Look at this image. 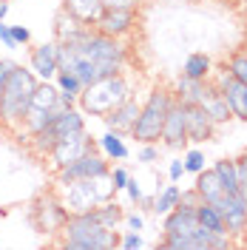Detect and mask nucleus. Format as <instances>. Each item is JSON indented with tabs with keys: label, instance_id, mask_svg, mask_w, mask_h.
I'll use <instances>...</instances> for the list:
<instances>
[{
	"label": "nucleus",
	"instance_id": "f257e3e1",
	"mask_svg": "<svg viewBox=\"0 0 247 250\" xmlns=\"http://www.w3.org/2000/svg\"><path fill=\"white\" fill-rule=\"evenodd\" d=\"M60 233V245L68 250H111L114 245H120L117 230L100 225V219L94 216V208L85 213H68Z\"/></svg>",
	"mask_w": 247,
	"mask_h": 250
},
{
	"label": "nucleus",
	"instance_id": "f03ea898",
	"mask_svg": "<svg viewBox=\"0 0 247 250\" xmlns=\"http://www.w3.org/2000/svg\"><path fill=\"white\" fill-rule=\"evenodd\" d=\"M37 83L40 80L31 68H23V65L12 68V74L3 85V94H0V114H3L6 128H20V123H23V117H26V111L31 105Z\"/></svg>",
	"mask_w": 247,
	"mask_h": 250
},
{
	"label": "nucleus",
	"instance_id": "7ed1b4c3",
	"mask_svg": "<svg viewBox=\"0 0 247 250\" xmlns=\"http://www.w3.org/2000/svg\"><path fill=\"white\" fill-rule=\"evenodd\" d=\"M117 190L111 185V171L94 179H74V182H60V202L68 213H85L97 205L108 202Z\"/></svg>",
	"mask_w": 247,
	"mask_h": 250
},
{
	"label": "nucleus",
	"instance_id": "20e7f679",
	"mask_svg": "<svg viewBox=\"0 0 247 250\" xmlns=\"http://www.w3.org/2000/svg\"><path fill=\"white\" fill-rule=\"evenodd\" d=\"M131 97V83L125 77L123 71L120 74H114V77H103L91 83V85H85L82 91H80L77 103L82 105L85 114H94V117H105L108 111H114L120 103H125Z\"/></svg>",
	"mask_w": 247,
	"mask_h": 250
},
{
	"label": "nucleus",
	"instance_id": "39448f33",
	"mask_svg": "<svg viewBox=\"0 0 247 250\" xmlns=\"http://www.w3.org/2000/svg\"><path fill=\"white\" fill-rule=\"evenodd\" d=\"M170 103H173V91L165 85H154L148 100L139 105V117L134 128H131V137L145 145V142H159L162 137V123H165V114H168Z\"/></svg>",
	"mask_w": 247,
	"mask_h": 250
},
{
	"label": "nucleus",
	"instance_id": "423d86ee",
	"mask_svg": "<svg viewBox=\"0 0 247 250\" xmlns=\"http://www.w3.org/2000/svg\"><path fill=\"white\" fill-rule=\"evenodd\" d=\"M65 108H68V105L62 103L60 88H57L51 80H40L37 88H34V97H31V105H29V111H26V117H23V123H20L17 131H20L23 137H31V134L43 131V128Z\"/></svg>",
	"mask_w": 247,
	"mask_h": 250
},
{
	"label": "nucleus",
	"instance_id": "0eeeda50",
	"mask_svg": "<svg viewBox=\"0 0 247 250\" xmlns=\"http://www.w3.org/2000/svg\"><path fill=\"white\" fill-rule=\"evenodd\" d=\"M82 128H85V117H82V111L65 108V111H60V114H57L43 131L31 134L29 142H31V148H34V154L48 156V151H51L62 137H68V134H74V131H82Z\"/></svg>",
	"mask_w": 247,
	"mask_h": 250
},
{
	"label": "nucleus",
	"instance_id": "6e6552de",
	"mask_svg": "<svg viewBox=\"0 0 247 250\" xmlns=\"http://www.w3.org/2000/svg\"><path fill=\"white\" fill-rule=\"evenodd\" d=\"M219 213L227 225V233L230 239H245L247 236V196L242 190H233V193H222V199L216 202Z\"/></svg>",
	"mask_w": 247,
	"mask_h": 250
},
{
	"label": "nucleus",
	"instance_id": "1a4fd4ad",
	"mask_svg": "<svg viewBox=\"0 0 247 250\" xmlns=\"http://www.w3.org/2000/svg\"><path fill=\"white\" fill-rule=\"evenodd\" d=\"M159 142H162L165 148H170V151H182L187 145V105L182 100H176V97H173L168 114H165Z\"/></svg>",
	"mask_w": 247,
	"mask_h": 250
},
{
	"label": "nucleus",
	"instance_id": "9d476101",
	"mask_svg": "<svg viewBox=\"0 0 247 250\" xmlns=\"http://www.w3.org/2000/svg\"><path fill=\"white\" fill-rule=\"evenodd\" d=\"M213 85H216L219 94L225 97L233 120L247 123V83L236 80L227 68H222V71H216V77H213Z\"/></svg>",
	"mask_w": 247,
	"mask_h": 250
},
{
	"label": "nucleus",
	"instance_id": "9b49d317",
	"mask_svg": "<svg viewBox=\"0 0 247 250\" xmlns=\"http://www.w3.org/2000/svg\"><path fill=\"white\" fill-rule=\"evenodd\" d=\"M88 151H94V142H91V137H88V128L74 131V134L62 137V140L48 151V156H51V168L60 171V168L71 165L74 159H80V156L88 154Z\"/></svg>",
	"mask_w": 247,
	"mask_h": 250
},
{
	"label": "nucleus",
	"instance_id": "f8f14e48",
	"mask_svg": "<svg viewBox=\"0 0 247 250\" xmlns=\"http://www.w3.org/2000/svg\"><path fill=\"white\" fill-rule=\"evenodd\" d=\"M108 156H100L88 151V154H82L80 159H74L71 165H65L57 171V182H74V179H94V176H103V173H108Z\"/></svg>",
	"mask_w": 247,
	"mask_h": 250
},
{
	"label": "nucleus",
	"instance_id": "ddd939ff",
	"mask_svg": "<svg viewBox=\"0 0 247 250\" xmlns=\"http://www.w3.org/2000/svg\"><path fill=\"white\" fill-rule=\"evenodd\" d=\"M34 219H37V225H40L43 233H60L65 219H68V210L62 208L60 196L46 193V196H40V202L34 208Z\"/></svg>",
	"mask_w": 247,
	"mask_h": 250
},
{
	"label": "nucleus",
	"instance_id": "4468645a",
	"mask_svg": "<svg viewBox=\"0 0 247 250\" xmlns=\"http://www.w3.org/2000/svg\"><path fill=\"white\" fill-rule=\"evenodd\" d=\"M199 230V219H196V208L193 205H176L170 213H165L162 222V233L168 236H196Z\"/></svg>",
	"mask_w": 247,
	"mask_h": 250
},
{
	"label": "nucleus",
	"instance_id": "2eb2a0df",
	"mask_svg": "<svg viewBox=\"0 0 247 250\" xmlns=\"http://www.w3.org/2000/svg\"><path fill=\"white\" fill-rule=\"evenodd\" d=\"M134 26H137V9H105L94 29L108 34V37H120L123 40L125 34L134 31Z\"/></svg>",
	"mask_w": 247,
	"mask_h": 250
},
{
	"label": "nucleus",
	"instance_id": "dca6fc26",
	"mask_svg": "<svg viewBox=\"0 0 247 250\" xmlns=\"http://www.w3.org/2000/svg\"><path fill=\"white\" fill-rule=\"evenodd\" d=\"M57 48L60 43L57 40H48V43H40V46L31 48L29 54V68L37 74V80H54L57 74Z\"/></svg>",
	"mask_w": 247,
	"mask_h": 250
},
{
	"label": "nucleus",
	"instance_id": "f3484780",
	"mask_svg": "<svg viewBox=\"0 0 247 250\" xmlns=\"http://www.w3.org/2000/svg\"><path fill=\"white\" fill-rule=\"evenodd\" d=\"M139 105H142V103L131 94L125 103H120L114 111H108V114L103 117L105 128H108V131H120V134H131V128H134V123H137V117H139Z\"/></svg>",
	"mask_w": 247,
	"mask_h": 250
},
{
	"label": "nucleus",
	"instance_id": "a211bd4d",
	"mask_svg": "<svg viewBox=\"0 0 247 250\" xmlns=\"http://www.w3.org/2000/svg\"><path fill=\"white\" fill-rule=\"evenodd\" d=\"M219 125L205 111V105H187V142H207L216 137Z\"/></svg>",
	"mask_w": 247,
	"mask_h": 250
},
{
	"label": "nucleus",
	"instance_id": "6ab92c4d",
	"mask_svg": "<svg viewBox=\"0 0 247 250\" xmlns=\"http://www.w3.org/2000/svg\"><path fill=\"white\" fill-rule=\"evenodd\" d=\"M213 91V80H190V77H182L176 80V88H173V97L182 100L185 105H202L205 97Z\"/></svg>",
	"mask_w": 247,
	"mask_h": 250
},
{
	"label": "nucleus",
	"instance_id": "aec40b11",
	"mask_svg": "<svg viewBox=\"0 0 247 250\" xmlns=\"http://www.w3.org/2000/svg\"><path fill=\"white\" fill-rule=\"evenodd\" d=\"M62 9L82 26H97L105 12L103 0H62Z\"/></svg>",
	"mask_w": 247,
	"mask_h": 250
},
{
	"label": "nucleus",
	"instance_id": "412c9836",
	"mask_svg": "<svg viewBox=\"0 0 247 250\" xmlns=\"http://www.w3.org/2000/svg\"><path fill=\"white\" fill-rule=\"evenodd\" d=\"M196 190H199V196H202V202H213L216 205L219 199H222V182H219V176L213 168H202L199 173H196Z\"/></svg>",
	"mask_w": 247,
	"mask_h": 250
},
{
	"label": "nucleus",
	"instance_id": "4be33fe9",
	"mask_svg": "<svg viewBox=\"0 0 247 250\" xmlns=\"http://www.w3.org/2000/svg\"><path fill=\"white\" fill-rule=\"evenodd\" d=\"M179 199H182V188L176 185V182L162 185L159 190H156L154 202H151V210H154L156 216H165V213H170V210L179 205Z\"/></svg>",
	"mask_w": 247,
	"mask_h": 250
},
{
	"label": "nucleus",
	"instance_id": "5701e85b",
	"mask_svg": "<svg viewBox=\"0 0 247 250\" xmlns=\"http://www.w3.org/2000/svg\"><path fill=\"white\" fill-rule=\"evenodd\" d=\"M196 219H199V228L210 230V233H227V225L219 213V208L213 202H199L196 205Z\"/></svg>",
	"mask_w": 247,
	"mask_h": 250
},
{
	"label": "nucleus",
	"instance_id": "b1692460",
	"mask_svg": "<svg viewBox=\"0 0 247 250\" xmlns=\"http://www.w3.org/2000/svg\"><path fill=\"white\" fill-rule=\"evenodd\" d=\"M182 74L190 77V80H210L213 77V62H210V57H207L205 51H196V54H190L185 60Z\"/></svg>",
	"mask_w": 247,
	"mask_h": 250
},
{
	"label": "nucleus",
	"instance_id": "393cba45",
	"mask_svg": "<svg viewBox=\"0 0 247 250\" xmlns=\"http://www.w3.org/2000/svg\"><path fill=\"white\" fill-rule=\"evenodd\" d=\"M100 148H103V154L108 156V159H117V162H123V159L131 156V151H128V145H125L120 131H105L100 137Z\"/></svg>",
	"mask_w": 247,
	"mask_h": 250
},
{
	"label": "nucleus",
	"instance_id": "a878e982",
	"mask_svg": "<svg viewBox=\"0 0 247 250\" xmlns=\"http://www.w3.org/2000/svg\"><path fill=\"white\" fill-rule=\"evenodd\" d=\"M202 105H205V111L213 117V123H216V125H225V123H230V120H233L230 108H227V103H225V97L219 94L216 85H213V91L205 97V103H202Z\"/></svg>",
	"mask_w": 247,
	"mask_h": 250
},
{
	"label": "nucleus",
	"instance_id": "bb28decb",
	"mask_svg": "<svg viewBox=\"0 0 247 250\" xmlns=\"http://www.w3.org/2000/svg\"><path fill=\"white\" fill-rule=\"evenodd\" d=\"M213 171H216L225 193L242 190V188H239V168H236V159H219V162H213Z\"/></svg>",
	"mask_w": 247,
	"mask_h": 250
},
{
	"label": "nucleus",
	"instance_id": "cd10ccee",
	"mask_svg": "<svg viewBox=\"0 0 247 250\" xmlns=\"http://www.w3.org/2000/svg\"><path fill=\"white\" fill-rule=\"evenodd\" d=\"M94 216L100 219V225H105V228H111V230H117L120 225L125 222V210H123V205H117V202H103V205H97L94 208Z\"/></svg>",
	"mask_w": 247,
	"mask_h": 250
},
{
	"label": "nucleus",
	"instance_id": "c85d7f7f",
	"mask_svg": "<svg viewBox=\"0 0 247 250\" xmlns=\"http://www.w3.org/2000/svg\"><path fill=\"white\" fill-rule=\"evenodd\" d=\"M80 26H82V23H77L74 17L62 9L60 15H57V20H54V34H57V43H65V40H68V37L80 29Z\"/></svg>",
	"mask_w": 247,
	"mask_h": 250
},
{
	"label": "nucleus",
	"instance_id": "c756f323",
	"mask_svg": "<svg viewBox=\"0 0 247 250\" xmlns=\"http://www.w3.org/2000/svg\"><path fill=\"white\" fill-rule=\"evenodd\" d=\"M54 85H57L62 94H71V97H80V91H82V83H80L74 74L60 71V68H57V74H54Z\"/></svg>",
	"mask_w": 247,
	"mask_h": 250
},
{
	"label": "nucleus",
	"instance_id": "7c9ffc66",
	"mask_svg": "<svg viewBox=\"0 0 247 250\" xmlns=\"http://www.w3.org/2000/svg\"><path fill=\"white\" fill-rule=\"evenodd\" d=\"M225 68H227L236 80L247 83V51H233L230 57H227V62H225Z\"/></svg>",
	"mask_w": 247,
	"mask_h": 250
},
{
	"label": "nucleus",
	"instance_id": "2f4dec72",
	"mask_svg": "<svg viewBox=\"0 0 247 250\" xmlns=\"http://www.w3.org/2000/svg\"><path fill=\"white\" fill-rule=\"evenodd\" d=\"M182 162H185V173H193L196 176L205 168V154H202L199 148H190V151H185V159Z\"/></svg>",
	"mask_w": 247,
	"mask_h": 250
},
{
	"label": "nucleus",
	"instance_id": "473e14b6",
	"mask_svg": "<svg viewBox=\"0 0 247 250\" xmlns=\"http://www.w3.org/2000/svg\"><path fill=\"white\" fill-rule=\"evenodd\" d=\"M156 159H159V148H156V142H145V145L139 148V154H137V162L154 165Z\"/></svg>",
	"mask_w": 247,
	"mask_h": 250
},
{
	"label": "nucleus",
	"instance_id": "72a5a7b5",
	"mask_svg": "<svg viewBox=\"0 0 247 250\" xmlns=\"http://www.w3.org/2000/svg\"><path fill=\"white\" fill-rule=\"evenodd\" d=\"M120 248H125V250H139V248H145V242H142L139 230H125L123 239H120Z\"/></svg>",
	"mask_w": 247,
	"mask_h": 250
},
{
	"label": "nucleus",
	"instance_id": "f704fd0d",
	"mask_svg": "<svg viewBox=\"0 0 247 250\" xmlns=\"http://www.w3.org/2000/svg\"><path fill=\"white\" fill-rule=\"evenodd\" d=\"M125 190H128V196H131V202H134V205H151V199H145V196H142V188H139V182L134 179V176L128 179Z\"/></svg>",
	"mask_w": 247,
	"mask_h": 250
},
{
	"label": "nucleus",
	"instance_id": "c9c22d12",
	"mask_svg": "<svg viewBox=\"0 0 247 250\" xmlns=\"http://www.w3.org/2000/svg\"><path fill=\"white\" fill-rule=\"evenodd\" d=\"M128 179H131V173L125 171V168H114L111 171V185H114V190H125Z\"/></svg>",
	"mask_w": 247,
	"mask_h": 250
},
{
	"label": "nucleus",
	"instance_id": "e433bc0d",
	"mask_svg": "<svg viewBox=\"0 0 247 250\" xmlns=\"http://www.w3.org/2000/svg\"><path fill=\"white\" fill-rule=\"evenodd\" d=\"M236 168H239V188H242V193L247 196V154L236 156Z\"/></svg>",
	"mask_w": 247,
	"mask_h": 250
},
{
	"label": "nucleus",
	"instance_id": "4c0bfd02",
	"mask_svg": "<svg viewBox=\"0 0 247 250\" xmlns=\"http://www.w3.org/2000/svg\"><path fill=\"white\" fill-rule=\"evenodd\" d=\"M185 176V162L182 159H170V165H168V179L170 182H179Z\"/></svg>",
	"mask_w": 247,
	"mask_h": 250
},
{
	"label": "nucleus",
	"instance_id": "58836bf2",
	"mask_svg": "<svg viewBox=\"0 0 247 250\" xmlns=\"http://www.w3.org/2000/svg\"><path fill=\"white\" fill-rule=\"evenodd\" d=\"M12 37H15L17 46H29L31 43V31L26 26H12Z\"/></svg>",
	"mask_w": 247,
	"mask_h": 250
},
{
	"label": "nucleus",
	"instance_id": "ea45409f",
	"mask_svg": "<svg viewBox=\"0 0 247 250\" xmlns=\"http://www.w3.org/2000/svg\"><path fill=\"white\" fill-rule=\"evenodd\" d=\"M0 40H3L6 48H20L15 43V37H12V26H6V20H0Z\"/></svg>",
	"mask_w": 247,
	"mask_h": 250
},
{
	"label": "nucleus",
	"instance_id": "a19ab883",
	"mask_svg": "<svg viewBox=\"0 0 247 250\" xmlns=\"http://www.w3.org/2000/svg\"><path fill=\"white\" fill-rule=\"evenodd\" d=\"M105 9H137L139 0H103Z\"/></svg>",
	"mask_w": 247,
	"mask_h": 250
},
{
	"label": "nucleus",
	"instance_id": "79ce46f5",
	"mask_svg": "<svg viewBox=\"0 0 247 250\" xmlns=\"http://www.w3.org/2000/svg\"><path fill=\"white\" fill-rule=\"evenodd\" d=\"M179 202L182 205H193V208H196V205L202 202V196H199L196 188H187V190H182V199H179Z\"/></svg>",
	"mask_w": 247,
	"mask_h": 250
},
{
	"label": "nucleus",
	"instance_id": "37998d69",
	"mask_svg": "<svg viewBox=\"0 0 247 250\" xmlns=\"http://www.w3.org/2000/svg\"><path fill=\"white\" fill-rule=\"evenodd\" d=\"M125 225H128V230H142L145 219L139 216V213H125Z\"/></svg>",
	"mask_w": 247,
	"mask_h": 250
},
{
	"label": "nucleus",
	"instance_id": "c03bdc74",
	"mask_svg": "<svg viewBox=\"0 0 247 250\" xmlns=\"http://www.w3.org/2000/svg\"><path fill=\"white\" fill-rule=\"evenodd\" d=\"M9 15V0H0V20H6Z\"/></svg>",
	"mask_w": 247,
	"mask_h": 250
},
{
	"label": "nucleus",
	"instance_id": "a18cd8bd",
	"mask_svg": "<svg viewBox=\"0 0 247 250\" xmlns=\"http://www.w3.org/2000/svg\"><path fill=\"white\" fill-rule=\"evenodd\" d=\"M236 6H242V9H247V0H233Z\"/></svg>",
	"mask_w": 247,
	"mask_h": 250
}]
</instances>
